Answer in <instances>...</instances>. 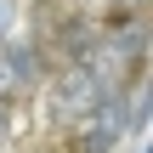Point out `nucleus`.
I'll use <instances>...</instances> for the list:
<instances>
[{"label": "nucleus", "mask_w": 153, "mask_h": 153, "mask_svg": "<svg viewBox=\"0 0 153 153\" xmlns=\"http://www.w3.org/2000/svg\"><path fill=\"white\" fill-rule=\"evenodd\" d=\"M148 153H153V148H148Z\"/></svg>", "instance_id": "nucleus-7"}, {"label": "nucleus", "mask_w": 153, "mask_h": 153, "mask_svg": "<svg viewBox=\"0 0 153 153\" xmlns=\"http://www.w3.org/2000/svg\"><path fill=\"white\" fill-rule=\"evenodd\" d=\"M108 91H114V85H108L91 62H68V68L51 79V119H57V125H85V119L102 108Z\"/></svg>", "instance_id": "nucleus-1"}, {"label": "nucleus", "mask_w": 153, "mask_h": 153, "mask_svg": "<svg viewBox=\"0 0 153 153\" xmlns=\"http://www.w3.org/2000/svg\"><path fill=\"white\" fill-rule=\"evenodd\" d=\"M6 17H11V6H6V0H0V40H6Z\"/></svg>", "instance_id": "nucleus-5"}, {"label": "nucleus", "mask_w": 153, "mask_h": 153, "mask_svg": "<svg viewBox=\"0 0 153 153\" xmlns=\"http://www.w3.org/2000/svg\"><path fill=\"white\" fill-rule=\"evenodd\" d=\"M6 125H11V108L0 102V148H6Z\"/></svg>", "instance_id": "nucleus-4"}, {"label": "nucleus", "mask_w": 153, "mask_h": 153, "mask_svg": "<svg viewBox=\"0 0 153 153\" xmlns=\"http://www.w3.org/2000/svg\"><path fill=\"white\" fill-rule=\"evenodd\" d=\"M0 153H6V148H0Z\"/></svg>", "instance_id": "nucleus-6"}, {"label": "nucleus", "mask_w": 153, "mask_h": 153, "mask_svg": "<svg viewBox=\"0 0 153 153\" xmlns=\"http://www.w3.org/2000/svg\"><path fill=\"white\" fill-rule=\"evenodd\" d=\"M114 6H119V11H125V17H131V11H148L153 0H114Z\"/></svg>", "instance_id": "nucleus-3"}, {"label": "nucleus", "mask_w": 153, "mask_h": 153, "mask_svg": "<svg viewBox=\"0 0 153 153\" xmlns=\"http://www.w3.org/2000/svg\"><path fill=\"white\" fill-rule=\"evenodd\" d=\"M40 85V51L28 40H0V102Z\"/></svg>", "instance_id": "nucleus-2"}]
</instances>
